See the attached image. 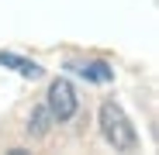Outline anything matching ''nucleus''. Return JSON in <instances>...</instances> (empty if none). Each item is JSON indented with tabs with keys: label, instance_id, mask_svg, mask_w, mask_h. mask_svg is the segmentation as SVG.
Segmentation results:
<instances>
[{
	"label": "nucleus",
	"instance_id": "nucleus-1",
	"mask_svg": "<svg viewBox=\"0 0 159 155\" xmlns=\"http://www.w3.org/2000/svg\"><path fill=\"white\" fill-rule=\"evenodd\" d=\"M100 131H104V138H107L118 152H135L139 148L135 127H131V121L125 117V110L118 107L114 100H104L100 103Z\"/></svg>",
	"mask_w": 159,
	"mask_h": 155
},
{
	"label": "nucleus",
	"instance_id": "nucleus-4",
	"mask_svg": "<svg viewBox=\"0 0 159 155\" xmlns=\"http://www.w3.org/2000/svg\"><path fill=\"white\" fill-rule=\"evenodd\" d=\"M69 69H76L80 76H87L93 83H111L114 80V69L107 62H80V66H69Z\"/></svg>",
	"mask_w": 159,
	"mask_h": 155
},
{
	"label": "nucleus",
	"instance_id": "nucleus-2",
	"mask_svg": "<svg viewBox=\"0 0 159 155\" xmlns=\"http://www.w3.org/2000/svg\"><path fill=\"white\" fill-rule=\"evenodd\" d=\"M45 107L52 110L56 121H69V117L76 114V107H80L73 83H69V80H56V83L48 86V103H45Z\"/></svg>",
	"mask_w": 159,
	"mask_h": 155
},
{
	"label": "nucleus",
	"instance_id": "nucleus-5",
	"mask_svg": "<svg viewBox=\"0 0 159 155\" xmlns=\"http://www.w3.org/2000/svg\"><path fill=\"white\" fill-rule=\"evenodd\" d=\"M52 110L48 107H35L31 110V117H28V135H35V138H42V135H48V127H52Z\"/></svg>",
	"mask_w": 159,
	"mask_h": 155
},
{
	"label": "nucleus",
	"instance_id": "nucleus-3",
	"mask_svg": "<svg viewBox=\"0 0 159 155\" xmlns=\"http://www.w3.org/2000/svg\"><path fill=\"white\" fill-rule=\"evenodd\" d=\"M0 66L14 69L17 76H28V80H38V76H42V66H38V62L21 59V55H14V52H0Z\"/></svg>",
	"mask_w": 159,
	"mask_h": 155
}]
</instances>
